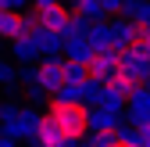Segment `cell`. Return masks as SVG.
Here are the masks:
<instances>
[{"label":"cell","mask_w":150,"mask_h":147,"mask_svg":"<svg viewBox=\"0 0 150 147\" xmlns=\"http://www.w3.org/2000/svg\"><path fill=\"white\" fill-rule=\"evenodd\" d=\"M14 79H18V72H14L4 58H0V86H14Z\"/></svg>","instance_id":"obj_18"},{"label":"cell","mask_w":150,"mask_h":147,"mask_svg":"<svg viewBox=\"0 0 150 147\" xmlns=\"http://www.w3.org/2000/svg\"><path fill=\"white\" fill-rule=\"evenodd\" d=\"M71 18H75V11H68L64 4H57V7H50V11L40 14V25L50 29V32H64V29L71 25Z\"/></svg>","instance_id":"obj_9"},{"label":"cell","mask_w":150,"mask_h":147,"mask_svg":"<svg viewBox=\"0 0 150 147\" xmlns=\"http://www.w3.org/2000/svg\"><path fill=\"white\" fill-rule=\"evenodd\" d=\"M146 79H150V76H146Z\"/></svg>","instance_id":"obj_25"},{"label":"cell","mask_w":150,"mask_h":147,"mask_svg":"<svg viewBox=\"0 0 150 147\" xmlns=\"http://www.w3.org/2000/svg\"><path fill=\"white\" fill-rule=\"evenodd\" d=\"M32 40H36V47H40L43 58H61V50H64V36H61V32H50V29H43V25H36Z\"/></svg>","instance_id":"obj_7"},{"label":"cell","mask_w":150,"mask_h":147,"mask_svg":"<svg viewBox=\"0 0 150 147\" xmlns=\"http://www.w3.org/2000/svg\"><path fill=\"white\" fill-rule=\"evenodd\" d=\"M129 122L136 129H146L150 126V86H139L132 97H129Z\"/></svg>","instance_id":"obj_6"},{"label":"cell","mask_w":150,"mask_h":147,"mask_svg":"<svg viewBox=\"0 0 150 147\" xmlns=\"http://www.w3.org/2000/svg\"><path fill=\"white\" fill-rule=\"evenodd\" d=\"M0 122H4V136H11V140H29V143H36V129H40L43 115H36L32 108H18V104H0Z\"/></svg>","instance_id":"obj_2"},{"label":"cell","mask_w":150,"mask_h":147,"mask_svg":"<svg viewBox=\"0 0 150 147\" xmlns=\"http://www.w3.org/2000/svg\"><path fill=\"white\" fill-rule=\"evenodd\" d=\"M68 143V136L54 126L47 115H43V122H40V129H36V147H64Z\"/></svg>","instance_id":"obj_11"},{"label":"cell","mask_w":150,"mask_h":147,"mask_svg":"<svg viewBox=\"0 0 150 147\" xmlns=\"http://www.w3.org/2000/svg\"><path fill=\"white\" fill-rule=\"evenodd\" d=\"M64 83L68 86H86L89 83V65H82V61H64Z\"/></svg>","instance_id":"obj_15"},{"label":"cell","mask_w":150,"mask_h":147,"mask_svg":"<svg viewBox=\"0 0 150 147\" xmlns=\"http://www.w3.org/2000/svg\"><path fill=\"white\" fill-rule=\"evenodd\" d=\"M0 11H7V7H4V0H0Z\"/></svg>","instance_id":"obj_23"},{"label":"cell","mask_w":150,"mask_h":147,"mask_svg":"<svg viewBox=\"0 0 150 147\" xmlns=\"http://www.w3.org/2000/svg\"><path fill=\"white\" fill-rule=\"evenodd\" d=\"M4 7H7V11H25L29 0H4Z\"/></svg>","instance_id":"obj_20"},{"label":"cell","mask_w":150,"mask_h":147,"mask_svg":"<svg viewBox=\"0 0 150 147\" xmlns=\"http://www.w3.org/2000/svg\"><path fill=\"white\" fill-rule=\"evenodd\" d=\"M125 104H129V97H125V93H118L115 86H104L100 101L93 104V108H107V111H118V115H122V108H125Z\"/></svg>","instance_id":"obj_14"},{"label":"cell","mask_w":150,"mask_h":147,"mask_svg":"<svg viewBox=\"0 0 150 147\" xmlns=\"http://www.w3.org/2000/svg\"><path fill=\"white\" fill-rule=\"evenodd\" d=\"M75 14L86 18V22H100V18H107V11H104L100 0H75Z\"/></svg>","instance_id":"obj_16"},{"label":"cell","mask_w":150,"mask_h":147,"mask_svg":"<svg viewBox=\"0 0 150 147\" xmlns=\"http://www.w3.org/2000/svg\"><path fill=\"white\" fill-rule=\"evenodd\" d=\"M64 50H68V61H82L89 65L97 58V47L89 43V36H75V40H64Z\"/></svg>","instance_id":"obj_10"},{"label":"cell","mask_w":150,"mask_h":147,"mask_svg":"<svg viewBox=\"0 0 150 147\" xmlns=\"http://www.w3.org/2000/svg\"><path fill=\"white\" fill-rule=\"evenodd\" d=\"M89 129H122V115L107 108H89Z\"/></svg>","instance_id":"obj_12"},{"label":"cell","mask_w":150,"mask_h":147,"mask_svg":"<svg viewBox=\"0 0 150 147\" xmlns=\"http://www.w3.org/2000/svg\"><path fill=\"white\" fill-rule=\"evenodd\" d=\"M143 4H150V0H143Z\"/></svg>","instance_id":"obj_24"},{"label":"cell","mask_w":150,"mask_h":147,"mask_svg":"<svg viewBox=\"0 0 150 147\" xmlns=\"http://www.w3.org/2000/svg\"><path fill=\"white\" fill-rule=\"evenodd\" d=\"M115 147H139V143H132V140H118Z\"/></svg>","instance_id":"obj_22"},{"label":"cell","mask_w":150,"mask_h":147,"mask_svg":"<svg viewBox=\"0 0 150 147\" xmlns=\"http://www.w3.org/2000/svg\"><path fill=\"white\" fill-rule=\"evenodd\" d=\"M11 58H14L18 65H32L36 58H43V54H40V47H36V40L29 36V40H14V43H11Z\"/></svg>","instance_id":"obj_13"},{"label":"cell","mask_w":150,"mask_h":147,"mask_svg":"<svg viewBox=\"0 0 150 147\" xmlns=\"http://www.w3.org/2000/svg\"><path fill=\"white\" fill-rule=\"evenodd\" d=\"M139 147H150V126H146V129H139Z\"/></svg>","instance_id":"obj_21"},{"label":"cell","mask_w":150,"mask_h":147,"mask_svg":"<svg viewBox=\"0 0 150 147\" xmlns=\"http://www.w3.org/2000/svg\"><path fill=\"white\" fill-rule=\"evenodd\" d=\"M118 72H122V65H118V50H100L97 58L89 61V79H93V83H104V86H107Z\"/></svg>","instance_id":"obj_4"},{"label":"cell","mask_w":150,"mask_h":147,"mask_svg":"<svg viewBox=\"0 0 150 147\" xmlns=\"http://www.w3.org/2000/svg\"><path fill=\"white\" fill-rule=\"evenodd\" d=\"M100 4H104V11H107V14H118V11L125 7V0H100Z\"/></svg>","instance_id":"obj_19"},{"label":"cell","mask_w":150,"mask_h":147,"mask_svg":"<svg viewBox=\"0 0 150 147\" xmlns=\"http://www.w3.org/2000/svg\"><path fill=\"white\" fill-rule=\"evenodd\" d=\"M118 140H122L118 129H89V136H86L89 147H115Z\"/></svg>","instance_id":"obj_17"},{"label":"cell","mask_w":150,"mask_h":147,"mask_svg":"<svg viewBox=\"0 0 150 147\" xmlns=\"http://www.w3.org/2000/svg\"><path fill=\"white\" fill-rule=\"evenodd\" d=\"M89 43L100 50H115V22H107V18H100V22L89 25Z\"/></svg>","instance_id":"obj_8"},{"label":"cell","mask_w":150,"mask_h":147,"mask_svg":"<svg viewBox=\"0 0 150 147\" xmlns=\"http://www.w3.org/2000/svg\"><path fill=\"white\" fill-rule=\"evenodd\" d=\"M47 118L57 126L68 140H86L89 136V104H82V101H61V97H54L50 108H47Z\"/></svg>","instance_id":"obj_1"},{"label":"cell","mask_w":150,"mask_h":147,"mask_svg":"<svg viewBox=\"0 0 150 147\" xmlns=\"http://www.w3.org/2000/svg\"><path fill=\"white\" fill-rule=\"evenodd\" d=\"M118 65H122L125 76H132V79H146L150 76V54H146L143 43L129 47V50H118Z\"/></svg>","instance_id":"obj_3"},{"label":"cell","mask_w":150,"mask_h":147,"mask_svg":"<svg viewBox=\"0 0 150 147\" xmlns=\"http://www.w3.org/2000/svg\"><path fill=\"white\" fill-rule=\"evenodd\" d=\"M40 86L47 90V93H54V97L61 93V86H64V61L61 58H43V65H40Z\"/></svg>","instance_id":"obj_5"}]
</instances>
